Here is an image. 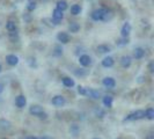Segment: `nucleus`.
I'll use <instances>...</instances> for the list:
<instances>
[{
	"instance_id": "obj_1",
	"label": "nucleus",
	"mask_w": 154,
	"mask_h": 139,
	"mask_svg": "<svg viewBox=\"0 0 154 139\" xmlns=\"http://www.w3.org/2000/svg\"><path fill=\"white\" fill-rule=\"evenodd\" d=\"M109 14H110L109 9H107V8H99V9H95L91 16H92V19L94 21H107Z\"/></svg>"
},
{
	"instance_id": "obj_2",
	"label": "nucleus",
	"mask_w": 154,
	"mask_h": 139,
	"mask_svg": "<svg viewBox=\"0 0 154 139\" xmlns=\"http://www.w3.org/2000/svg\"><path fill=\"white\" fill-rule=\"evenodd\" d=\"M144 117H145V111L144 110H136L134 113L126 116L124 118V121H138V119H141Z\"/></svg>"
},
{
	"instance_id": "obj_3",
	"label": "nucleus",
	"mask_w": 154,
	"mask_h": 139,
	"mask_svg": "<svg viewBox=\"0 0 154 139\" xmlns=\"http://www.w3.org/2000/svg\"><path fill=\"white\" fill-rule=\"evenodd\" d=\"M57 39H58V42H60L62 44H67L69 42V35L67 32H64V31H60V32H58L57 34Z\"/></svg>"
},
{
	"instance_id": "obj_4",
	"label": "nucleus",
	"mask_w": 154,
	"mask_h": 139,
	"mask_svg": "<svg viewBox=\"0 0 154 139\" xmlns=\"http://www.w3.org/2000/svg\"><path fill=\"white\" fill-rule=\"evenodd\" d=\"M65 102H66V100L62 95H57V96H54V99L51 100V103L54 104V107H63L65 104Z\"/></svg>"
},
{
	"instance_id": "obj_5",
	"label": "nucleus",
	"mask_w": 154,
	"mask_h": 139,
	"mask_svg": "<svg viewBox=\"0 0 154 139\" xmlns=\"http://www.w3.org/2000/svg\"><path fill=\"white\" fill-rule=\"evenodd\" d=\"M79 63H80L81 66L87 67V66H89L92 64V58L88 54H82V56L79 57Z\"/></svg>"
},
{
	"instance_id": "obj_6",
	"label": "nucleus",
	"mask_w": 154,
	"mask_h": 139,
	"mask_svg": "<svg viewBox=\"0 0 154 139\" xmlns=\"http://www.w3.org/2000/svg\"><path fill=\"white\" fill-rule=\"evenodd\" d=\"M29 113L34 116H39L41 114L44 113V110H43V108H42L41 106H38V104H32L30 108H29Z\"/></svg>"
},
{
	"instance_id": "obj_7",
	"label": "nucleus",
	"mask_w": 154,
	"mask_h": 139,
	"mask_svg": "<svg viewBox=\"0 0 154 139\" xmlns=\"http://www.w3.org/2000/svg\"><path fill=\"white\" fill-rule=\"evenodd\" d=\"M102 84L104 87H107V88H114L116 86V81L114 78L111 77H106L103 80H102Z\"/></svg>"
},
{
	"instance_id": "obj_8",
	"label": "nucleus",
	"mask_w": 154,
	"mask_h": 139,
	"mask_svg": "<svg viewBox=\"0 0 154 139\" xmlns=\"http://www.w3.org/2000/svg\"><path fill=\"white\" fill-rule=\"evenodd\" d=\"M131 24L129 22H125L123 24V27H122V29H121V35H122V37H128L129 35H130V32H131Z\"/></svg>"
},
{
	"instance_id": "obj_9",
	"label": "nucleus",
	"mask_w": 154,
	"mask_h": 139,
	"mask_svg": "<svg viewBox=\"0 0 154 139\" xmlns=\"http://www.w3.org/2000/svg\"><path fill=\"white\" fill-rule=\"evenodd\" d=\"M121 65H122V67L124 69H129L130 66H131V57L130 56H122L121 57Z\"/></svg>"
},
{
	"instance_id": "obj_10",
	"label": "nucleus",
	"mask_w": 154,
	"mask_h": 139,
	"mask_svg": "<svg viewBox=\"0 0 154 139\" xmlns=\"http://www.w3.org/2000/svg\"><path fill=\"white\" fill-rule=\"evenodd\" d=\"M6 62L11 66H15V65L19 64V58H17V56H15V54H7L6 56Z\"/></svg>"
},
{
	"instance_id": "obj_11",
	"label": "nucleus",
	"mask_w": 154,
	"mask_h": 139,
	"mask_svg": "<svg viewBox=\"0 0 154 139\" xmlns=\"http://www.w3.org/2000/svg\"><path fill=\"white\" fill-rule=\"evenodd\" d=\"M26 103H27V99H26L24 95H19L15 99V104L19 108H23L26 106Z\"/></svg>"
},
{
	"instance_id": "obj_12",
	"label": "nucleus",
	"mask_w": 154,
	"mask_h": 139,
	"mask_svg": "<svg viewBox=\"0 0 154 139\" xmlns=\"http://www.w3.org/2000/svg\"><path fill=\"white\" fill-rule=\"evenodd\" d=\"M114 58L112 57H104L103 59H102V66L103 67H111V66H114Z\"/></svg>"
},
{
	"instance_id": "obj_13",
	"label": "nucleus",
	"mask_w": 154,
	"mask_h": 139,
	"mask_svg": "<svg viewBox=\"0 0 154 139\" xmlns=\"http://www.w3.org/2000/svg\"><path fill=\"white\" fill-rule=\"evenodd\" d=\"M52 17H54V21H56V24H58V22L64 17V14H63L62 11H59V9L56 8V9H54V12H52Z\"/></svg>"
},
{
	"instance_id": "obj_14",
	"label": "nucleus",
	"mask_w": 154,
	"mask_h": 139,
	"mask_svg": "<svg viewBox=\"0 0 154 139\" xmlns=\"http://www.w3.org/2000/svg\"><path fill=\"white\" fill-rule=\"evenodd\" d=\"M145 56V50L143 48H136L134 51H133V57L136 59H141L143 57Z\"/></svg>"
},
{
	"instance_id": "obj_15",
	"label": "nucleus",
	"mask_w": 154,
	"mask_h": 139,
	"mask_svg": "<svg viewBox=\"0 0 154 139\" xmlns=\"http://www.w3.org/2000/svg\"><path fill=\"white\" fill-rule=\"evenodd\" d=\"M0 129L2 131H7L11 129V122H8L4 118H0Z\"/></svg>"
},
{
	"instance_id": "obj_16",
	"label": "nucleus",
	"mask_w": 154,
	"mask_h": 139,
	"mask_svg": "<svg viewBox=\"0 0 154 139\" xmlns=\"http://www.w3.org/2000/svg\"><path fill=\"white\" fill-rule=\"evenodd\" d=\"M86 95H89L93 99H100L101 94L99 91H95V89H86Z\"/></svg>"
},
{
	"instance_id": "obj_17",
	"label": "nucleus",
	"mask_w": 154,
	"mask_h": 139,
	"mask_svg": "<svg viewBox=\"0 0 154 139\" xmlns=\"http://www.w3.org/2000/svg\"><path fill=\"white\" fill-rule=\"evenodd\" d=\"M97 51L100 54H108L111 51V48L107 44H100V45H97Z\"/></svg>"
},
{
	"instance_id": "obj_18",
	"label": "nucleus",
	"mask_w": 154,
	"mask_h": 139,
	"mask_svg": "<svg viewBox=\"0 0 154 139\" xmlns=\"http://www.w3.org/2000/svg\"><path fill=\"white\" fill-rule=\"evenodd\" d=\"M62 81H63V85L65 86V87L71 88V87H73V86H74V80H73V79H71V78H69V77L63 78Z\"/></svg>"
},
{
	"instance_id": "obj_19",
	"label": "nucleus",
	"mask_w": 154,
	"mask_h": 139,
	"mask_svg": "<svg viewBox=\"0 0 154 139\" xmlns=\"http://www.w3.org/2000/svg\"><path fill=\"white\" fill-rule=\"evenodd\" d=\"M67 7H69V5H67V2L65 0H58L57 1V9L64 12L65 9H67Z\"/></svg>"
},
{
	"instance_id": "obj_20",
	"label": "nucleus",
	"mask_w": 154,
	"mask_h": 139,
	"mask_svg": "<svg viewBox=\"0 0 154 139\" xmlns=\"http://www.w3.org/2000/svg\"><path fill=\"white\" fill-rule=\"evenodd\" d=\"M81 13V6L78 5V4H74L72 7H71V14L72 15H79Z\"/></svg>"
},
{
	"instance_id": "obj_21",
	"label": "nucleus",
	"mask_w": 154,
	"mask_h": 139,
	"mask_svg": "<svg viewBox=\"0 0 154 139\" xmlns=\"http://www.w3.org/2000/svg\"><path fill=\"white\" fill-rule=\"evenodd\" d=\"M69 30L71 31V32H78V31L80 30V24L77 22H71L69 26Z\"/></svg>"
},
{
	"instance_id": "obj_22",
	"label": "nucleus",
	"mask_w": 154,
	"mask_h": 139,
	"mask_svg": "<svg viewBox=\"0 0 154 139\" xmlns=\"http://www.w3.org/2000/svg\"><path fill=\"white\" fill-rule=\"evenodd\" d=\"M6 29H7L9 32H12V31H16L15 22H13V21H7V22H6Z\"/></svg>"
},
{
	"instance_id": "obj_23",
	"label": "nucleus",
	"mask_w": 154,
	"mask_h": 139,
	"mask_svg": "<svg viewBox=\"0 0 154 139\" xmlns=\"http://www.w3.org/2000/svg\"><path fill=\"white\" fill-rule=\"evenodd\" d=\"M103 104L106 106V107H108V108H111L112 107V97L111 96H104L103 97Z\"/></svg>"
},
{
	"instance_id": "obj_24",
	"label": "nucleus",
	"mask_w": 154,
	"mask_h": 139,
	"mask_svg": "<svg viewBox=\"0 0 154 139\" xmlns=\"http://www.w3.org/2000/svg\"><path fill=\"white\" fill-rule=\"evenodd\" d=\"M36 6H37V5H36V1L30 0V1H28V4H27V6H26V7H27V9H28L29 12H32V11L36 8Z\"/></svg>"
},
{
	"instance_id": "obj_25",
	"label": "nucleus",
	"mask_w": 154,
	"mask_h": 139,
	"mask_svg": "<svg viewBox=\"0 0 154 139\" xmlns=\"http://www.w3.org/2000/svg\"><path fill=\"white\" fill-rule=\"evenodd\" d=\"M116 44H117L118 46L126 45V44H129V39H128V37H122L121 39H117Z\"/></svg>"
},
{
	"instance_id": "obj_26",
	"label": "nucleus",
	"mask_w": 154,
	"mask_h": 139,
	"mask_svg": "<svg viewBox=\"0 0 154 139\" xmlns=\"http://www.w3.org/2000/svg\"><path fill=\"white\" fill-rule=\"evenodd\" d=\"M145 117H147L148 119H153L154 118V109L153 108H148L145 111Z\"/></svg>"
},
{
	"instance_id": "obj_27",
	"label": "nucleus",
	"mask_w": 154,
	"mask_h": 139,
	"mask_svg": "<svg viewBox=\"0 0 154 139\" xmlns=\"http://www.w3.org/2000/svg\"><path fill=\"white\" fill-rule=\"evenodd\" d=\"M69 131H71V133H72L73 136H77L78 133H79V126H78L77 124H73V125L71 126Z\"/></svg>"
},
{
	"instance_id": "obj_28",
	"label": "nucleus",
	"mask_w": 154,
	"mask_h": 139,
	"mask_svg": "<svg viewBox=\"0 0 154 139\" xmlns=\"http://www.w3.org/2000/svg\"><path fill=\"white\" fill-rule=\"evenodd\" d=\"M54 54H56V56H62L63 54V48L60 45H56L54 46Z\"/></svg>"
},
{
	"instance_id": "obj_29",
	"label": "nucleus",
	"mask_w": 154,
	"mask_h": 139,
	"mask_svg": "<svg viewBox=\"0 0 154 139\" xmlns=\"http://www.w3.org/2000/svg\"><path fill=\"white\" fill-rule=\"evenodd\" d=\"M95 115H96V117H100V118H102V117L104 116V111H103L101 108H97L96 110H95Z\"/></svg>"
},
{
	"instance_id": "obj_30",
	"label": "nucleus",
	"mask_w": 154,
	"mask_h": 139,
	"mask_svg": "<svg viewBox=\"0 0 154 139\" xmlns=\"http://www.w3.org/2000/svg\"><path fill=\"white\" fill-rule=\"evenodd\" d=\"M78 93H79V94H81V95H86V89L84 88V87L79 86V87H78Z\"/></svg>"
},
{
	"instance_id": "obj_31",
	"label": "nucleus",
	"mask_w": 154,
	"mask_h": 139,
	"mask_svg": "<svg viewBox=\"0 0 154 139\" xmlns=\"http://www.w3.org/2000/svg\"><path fill=\"white\" fill-rule=\"evenodd\" d=\"M148 70H149V72H151V73H153V71H154L153 60H151V62L148 63Z\"/></svg>"
},
{
	"instance_id": "obj_32",
	"label": "nucleus",
	"mask_w": 154,
	"mask_h": 139,
	"mask_svg": "<svg viewBox=\"0 0 154 139\" xmlns=\"http://www.w3.org/2000/svg\"><path fill=\"white\" fill-rule=\"evenodd\" d=\"M4 88H5V85L2 82H0V94L4 92Z\"/></svg>"
},
{
	"instance_id": "obj_33",
	"label": "nucleus",
	"mask_w": 154,
	"mask_h": 139,
	"mask_svg": "<svg viewBox=\"0 0 154 139\" xmlns=\"http://www.w3.org/2000/svg\"><path fill=\"white\" fill-rule=\"evenodd\" d=\"M146 139H153V134H148V137Z\"/></svg>"
},
{
	"instance_id": "obj_34",
	"label": "nucleus",
	"mask_w": 154,
	"mask_h": 139,
	"mask_svg": "<svg viewBox=\"0 0 154 139\" xmlns=\"http://www.w3.org/2000/svg\"><path fill=\"white\" fill-rule=\"evenodd\" d=\"M42 139H52V138H51V137H49V136H44Z\"/></svg>"
},
{
	"instance_id": "obj_35",
	"label": "nucleus",
	"mask_w": 154,
	"mask_h": 139,
	"mask_svg": "<svg viewBox=\"0 0 154 139\" xmlns=\"http://www.w3.org/2000/svg\"><path fill=\"white\" fill-rule=\"evenodd\" d=\"M27 139H37V138H36V137H28Z\"/></svg>"
},
{
	"instance_id": "obj_36",
	"label": "nucleus",
	"mask_w": 154,
	"mask_h": 139,
	"mask_svg": "<svg viewBox=\"0 0 154 139\" xmlns=\"http://www.w3.org/2000/svg\"><path fill=\"white\" fill-rule=\"evenodd\" d=\"M1 70H2V67H1V64H0V72H1Z\"/></svg>"
},
{
	"instance_id": "obj_37",
	"label": "nucleus",
	"mask_w": 154,
	"mask_h": 139,
	"mask_svg": "<svg viewBox=\"0 0 154 139\" xmlns=\"http://www.w3.org/2000/svg\"><path fill=\"white\" fill-rule=\"evenodd\" d=\"M94 139H100V138H94Z\"/></svg>"
},
{
	"instance_id": "obj_38",
	"label": "nucleus",
	"mask_w": 154,
	"mask_h": 139,
	"mask_svg": "<svg viewBox=\"0 0 154 139\" xmlns=\"http://www.w3.org/2000/svg\"><path fill=\"white\" fill-rule=\"evenodd\" d=\"M1 139H6V138H1Z\"/></svg>"
}]
</instances>
